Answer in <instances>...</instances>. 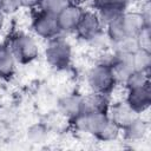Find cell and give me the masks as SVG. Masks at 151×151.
Instances as JSON below:
<instances>
[{
    "label": "cell",
    "mask_w": 151,
    "mask_h": 151,
    "mask_svg": "<svg viewBox=\"0 0 151 151\" xmlns=\"http://www.w3.org/2000/svg\"><path fill=\"white\" fill-rule=\"evenodd\" d=\"M31 27L34 33V37H38L39 39H42L45 41L63 35L58 25L57 17L46 14L40 11H38V13L33 17Z\"/></svg>",
    "instance_id": "8992f818"
},
{
    "label": "cell",
    "mask_w": 151,
    "mask_h": 151,
    "mask_svg": "<svg viewBox=\"0 0 151 151\" xmlns=\"http://www.w3.org/2000/svg\"><path fill=\"white\" fill-rule=\"evenodd\" d=\"M57 113L71 122L80 113H83V94L67 93L58 99Z\"/></svg>",
    "instance_id": "9c48e42d"
},
{
    "label": "cell",
    "mask_w": 151,
    "mask_h": 151,
    "mask_svg": "<svg viewBox=\"0 0 151 151\" xmlns=\"http://www.w3.org/2000/svg\"><path fill=\"white\" fill-rule=\"evenodd\" d=\"M84 12H85L84 6L71 2L57 15L58 25H59V28L63 35L74 33L76 28L78 27L83 18Z\"/></svg>",
    "instance_id": "52a82bcc"
},
{
    "label": "cell",
    "mask_w": 151,
    "mask_h": 151,
    "mask_svg": "<svg viewBox=\"0 0 151 151\" xmlns=\"http://www.w3.org/2000/svg\"><path fill=\"white\" fill-rule=\"evenodd\" d=\"M71 1H72V2H74V4L81 5V6L87 5V4H90V2H91V0H71Z\"/></svg>",
    "instance_id": "484cf974"
},
{
    "label": "cell",
    "mask_w": 151,
    "mask_h": 151,
    "mask_svg": "<svg viewBox=\"0 0 151 151\" xmlns=\"http://www.w3.org/2000/svg\"><path fill=\"white\" fill-rule=\"evenodd\" d=\"M21 8H24L21 0H0V9L6 15L15 14Z\"/></svg>",
    "instance_id": "44dd1931"
},
{
    "label": "cell",
    "mask_w": 151,
    "mask_h": 151,
    "mask_svg": "<svg viewBox=\"0 0 151 151\" xmlns=\"http://www.w3.org/2000/svg\"><path fill=\"white\" fill-rule=\"evenodd\" d=\"M6 14L0 9V34L2 33V31L5 29V27H6Z\"/></svg>",
    "instance_id": "cb8c5ba5"
},
{
    "label": "cell",
    "mask_w": 151,
    "mask_h": 151,
    "mask_svg": "<svg viewBox=\"0 0 151 151\" xmlns=\"http://www.w3.org/2000/svg\"><path fill=\"white\" fill-rule=\"evenodd\" d=\"M124 99L132 110L143 116L149 111L151 106V85L133 90H126V96Z\"/></svg>",
    "instance_id": "30bf717a"
},
{
    "label": "cell",
    "mask_w": 151,
    "mask_h": 151,
    "mask_svg": "<svg viewBox=\"0 0 151 151\" xmlns=\"http://www.w3.org/2000/svg\"><path fill=\"white\" fill-rule=\"evenodd\" d=\"M134 71L150 72L151 68V51L138 48L131 54Z\"/></svg>",
    "instance_id": "2e32d148"
},
{
    "label": "cell",
    "mask_w": 151,
    "mask_h": 151,
    "mask_svg": "<svg viewBox=\"0 0 151 151\" xmlns=\"http://www.w3.org/2000/svg\"><path fill=\"white\" fill-rule=\"evenodd\" d=\"M139 48L151 51V26L144 27L136 37Z\"/></svg>",
    "instance_id": "ffe728a7"
},
{
    "label": "cell",
    "mask_w": 151,
    "mask_h": 151,
    "mask_svg": "<svg viewBox=\"0 0 151 151\" xmlns=\"http://www.w3.org/2000/svg\"><path fill=\"white\" fill-rule=\"evenodd\" d=\"M48 132H50V129L47 127V125H45L44 123H35L27 129L26 136L31 143L40 144L48 138Z\"/></svg>",
    "instance_id": "ac0fdd59"
},
{
    "label": "cell",
    "mask_w": 151,
    "mask_h": 151,
    "mask_svg": "<svg viewBox=\"0 0 151 151\" xmlns=\"http://www.w3.org/2000/svg\"><path fill=\"white\" fill-rule=\"evenodd\" d=\"M86 85L90 92L112 96L118 86L111 67L94 64L86 73Z\"/></svg>",
    "instance_id": "277c9868"
},
{
    "label": "cell",
    "mask_w": 151,
    "mask_h": 151,
    "mask_svg": "<svg viewBox=\"0 0 151 151\" xmlns=\"http://www.w3.org/2000/svg\"><path fill=\"white\" fill-rule=\"evenodd\" d=\"M18 63L8 45H0V79L11 80L17 73Z\"/></svg>",
    "instance_id": "5bb4252c"
},
{
    "label": "cell",
    "mask_w": 151,
    "mask_h": 151,
    "mask_svg": "<svg viewBox=\"0 0 151 151\" xmlns=\"http://www.w3.org/2000/svg\"><path fill=\"white\" fill-rule=\"evenodd\" d=\"M126 8H130L131 6H134V5H138L140 0H119Z\"/></svg>",
    "instance_id": "d4e9b609"
},
{
    "label": "cell",
    "mask_w": 151,
    "mask_h": 151,
    "mask_svg": "<svg viewBox=\"0 0 151 151\" xmlns=\"http://www.w3.org/2000/svg\"><path fill=\"white\" fill-rule=\"evenodd\" d=\"M138 6V12L143 17L144 21L146 22L147 26H151V4L150 0H140Z\"/></svg>",
    "instance_id": "7402d4cb"
},
{
    "label": "cell",
    "mask_w": 151,
    "mask_h": 151,
    "mask_svg": "<svg viewBox=\"0 0 151 151\" xmlns=\"http://www.w3.org/2000/svg\"><path fill=\"white\" fill-rule=\"evenodd\" d=\"M107 116L110 120L122 131L140 114H138L134 110H132L131 106L125 101V99H119L111 101V105L107 111Z\"/></svg>",
    "instance_id": "ba28073f"
},
{
    "label": "cell",
    "mask_w": 151,
    "mask_h": 151,
    "mask_svg": "<svg viewBox=\"0 0 151 151\" xmlns=\"http://www.w3.org/2000/svg\"><path fill=\"white\" fill-rule=\"evenodd\" d=\"M112 96L88 92L83 94V113H107Z\"/></svg>",
    "instance_id": "7c38bea8"
},
{
    "label": "cell",
    "mask_w": 151,
    "mask_h": 151,
    "mask_svg": "<svg viewBox=\"0 0 151 151\" xmlns=\"http://www.w3.org/2000/svg\"><path fill=\"white\" fill-rule=\"evenodd\" d=\"M150 133V123L143 116H138L130 125L122 130V137L129 143H140L146 139Z\"/></svg>",
    "instance_id": "8fae6325"
},
{
    "label": "cell",
    "mask_w": 151,
    "mask_h": 151,
    "mask_svg": "<svg viewBox=\"0 0 151 151\" xmlns=\"http://www.w3.org/2000/svg\"><path fill=\"white\" fill-rule=\"evenodd\" d=\"M120 25L126 34V37H133L136 38L138 33L146 27V22L144 21L143 17L138 12V9H130L127 8L119 18Z\"/></svg>",
    "instance_id": "4fadbf2b"
},
{
    "label": "cell",
    "mask_w": 151,
    "mask_h": 151,
    "mask_svg": "<svg viewBox=\"0 0 151 151\" xmlns=\"http://www.w3.org/2000/svg\"><path fill=\"white\" fill-rule=\"evenodd\" d=\"M74 130L103 143L116 142L122 131L109 118L107 113H80L70 122Z\"/></svg>",
    "instance_id": "6da1fadb"
},
{
    "label": "cell",
    "mask_w": 151,
    "mask_h": 151,
    "mask_svg": "<svg viewBox=\"0 0 151 151\" xmlns=\"http://www.w3.org/2000/svg\"><path fill=\"white\" fill-rule=\"evenodd\" d=\"M147 85H151L150 72H140V71H133L123 83V86L125 87V90L139 88Z\"/></svg>",
    "instance_id": "e0dca14e"
},
{
    "label": "cell",
    "mask_w": 151,
    "mask_h": 151,
    "mask_svg": "<svg viewBox=\"0 0 151 151\" xmlns=\"http://www.w3.org/2000/svg\"><path fill=\"white\" fill-rule=\"evenodd\" d=\"M18 65H29L40 55V46L37 38L28 33L15 34L8 44Z\"/></svg>",
    "instance_id": "3957f363"
},
{
    "label": "cell",
    "mask_w": 151,
    "mask_h": 151,
    "mask_svg": "<svg viewBox=\"0 0 151 151\" xmlns=\"http://www.w3.org/2000/svg\"><path fill=\"white\" fill-rule=\"evenodd\" d=\"M42 53L45 61L57 71L67 70L72 64V45L67 39L64 38V35H59L46 41Z\"/></svg>",
    "instance_id": "7a4b0ae2"
},
{
    "label": "cell",
    "mask_w": 151,
    "mask_h": 151,
    "mask_svg": "<svg viewBox=\"0 0 151 151\" xmlns=\"http://www.w3.org/2000/svg\"><path fill=\"white\" fill-rule=\"evenodd\" d=\"M71 2V0H40L38 11L57 17Z\"/></svg>",
    "instance_id": "d6986e66"
},
{
    "label": "cell",
    "mask_w": 151,
    "mask_h": 151,
    "mask_svg": "<svg viewBox=\"0 0 151 151\" xmlns=\"http://www.w3.org/2000/svg\"><path fill=\"white\" fill-rule=\"evenodd\" d=\"M111 70L113 72V76H114L118 85H123V83L126 80V78L134 71L131 54H117L116 53V60L112 64Z\"/></svg>",
    "instance_id": "9a60e30c"
},
{
    "label": "cell",
    "mask_w": 151,
    "mask_h": 151,
    "mask_svg": "<svg viewBox=\"0 0 151 151\" xmlns=\"http://www.w3.org/2000/svg\"><path fill=\"white\" fill-rule=\"evenodd\" d=\"M76 37L86 44L93 45L105 34V27L93 9H85L83 18L74 31Z\"/></svg>",
    "instance_id": "5b68a950"
},
{
    "label": "cell",
    "mask_w": 151,
    "mask_h": 151,
    "mask_svg": "<svg viewBox=\"0 0 151 151\" xmlns=\"http://www.w3.org/2000/svg\"><path fill=\"white\" fill-rule=\"evenodd\" d=\"M21 2H22V7L24 8L35 9V8H38L40 0H21Z\"/></svg>",
    "instance_id": "603a6c76"
}]
</instances>
